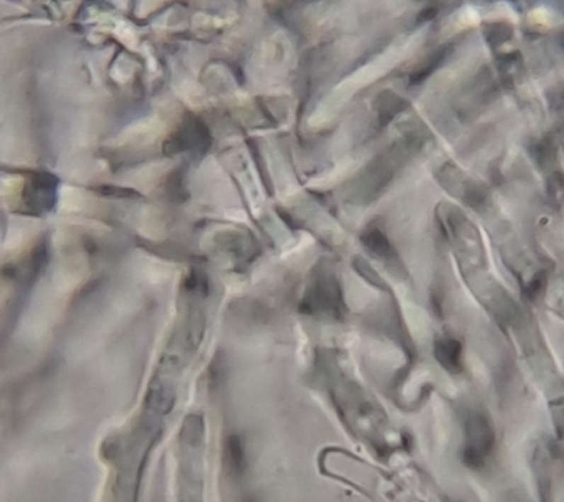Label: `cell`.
I'll use <instances>...</instances> for the list:
<instances>
[{
	"instance_id": "3",
	"label": "cell",
	"mask_w": 564,
	"mask_h": 502,
	"mask_svg": "<svg viewBox=\"0 0 564 502\" xmlns=\"http://www.w3.org/2000/svg\"><path fill=\"white\" fill-rule=\"evenodd\" d=\"M363 243L376 254H385L387 250L390 249L388 246V241L385 239V236H382L378 231L376 232H371L363 238Z\"/></svg>"
},
{
	"instance_id": "2",
	"label": "cell",
	"mask_w": 564,
	"mask_h": 502,
	"mask_svg": "<svg viewBox=\"0 0 564 502\" xmlns=\"http://www.w3.org/2000/svg\"><path fill=\"white\" fill-rule=\"evenodd\" d=\"M435 355L439 363L451 372H458L461 367V347L454 339L439 341L435 347Z\"/></svg>"
},
{
	"instance_id": "1",
	"label": "cell",
	"mask_w": 564,
	"mask_h": 502,
	"mask_svg": "<svg viewBox=\"0 0 564 502\" xmlns=\"http://www.w3.org/2000/svg\"><path fill=\"white\" fill-rule=\"evenodd\" d=\"M495 445V432L491 421L479 413L470 414L465 425L463 458L469 467L480 469L490 460Z\"/></svg>"
}]
</instances>
